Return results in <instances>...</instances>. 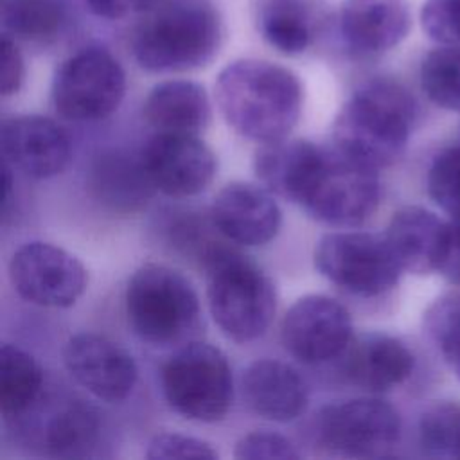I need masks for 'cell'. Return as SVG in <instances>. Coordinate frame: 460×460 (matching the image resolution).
<instances>
[{
  "instance_id": "cell-7",
  "label": "cell",
  "mask_w": 460,
  "mask_h": 460,
  "mask_svg": "<svg viewBox=\"0 0 460 460\" xmlns=\"http://www.w3.org/2000/svg\"><path fill=\"white\" fill-rule=\"evenodd\" d=\"M381 181L377 169L338 147L322 151L300 205L332 226H358L377 208Z\"/></svg>"
},
{
  "instance_id": "cell-10",
  "label": "cell",
  "mask_w": 460,
  "mask_h": 460,
  "mask_svg": "<svg viewBox=\"0 0 460 460\" xmlns=\"http://www.w3.org/2000/svg\"><path fill=\"white\" fill-rule=\"evenodd\" d=\"M314 435L323 447L338 455L381 456L397 444L401 417L383 399H349L320 410Z\"/></svg>"
},
{
  "instance_id": "cell-29",
  "label": "cell",
  "mask_w": 460,
  "mask_h": 460,
  "mask_svg": "<svg viewBox=\"0 0 460 460\" xmlns=\"http://www.w3.org/2000/svg\"><path fill=\"white\" fill-rule=\"evenodd\" d=\"M422 449L438 458H460V404L438 402L419 420Z\"/></svg>"
},
{
  "instance_id": "cell-33",
  "label": "cell",
  "mask_w": 460,
  "mask_h": 460,
  "mask_svg": "<svg viewBox=\"0 0 460 460\" xmlns=\"http://www.w3.org/2000/svg\"><path fill=\"white\" fill-rule=\"evenodd\" d=\"M234 456L239 460H298L300 453L296 451L295 444L279 435L268 431H255L244 435L234 449Z\"/></svg>"
},
{
  "instance_id": "cell-8",
  "label": "cell",
  "mask_w": 460,
  "mask_h": 460,
  "mask_svg": "<svg viewBox=\"0 0 460 460\" xmlns=\"http://www.w3.org/2000/svg\"><path fill=\"white\" fill-rule=\"evenodd\" d=\"M314 266L332 284L358 296H377L397 286L402 268L385 234L332 232L314 250Z\"/></svg>"
},
{
  "instance_id": "cell-31",
  "label": "cell",
  "mask_w": 460,
  "mask_h": 460,
  "mask_svg": "<svg viewBox=\"0 0 460 460\" xmlns=\"http://www.w3.org/2000/svg\"><path fill=\"white\" fill-rule=\"evenodd\" d=\"M428 192L453 223H460V144L435 155L428 169Z\"/></svg>"
},
{
  "instance_id": "cell-21",
  "label": "cell",
  "mask_w": 460,
  "mask_h": 460,
  "mask_svg": "<svg viewBox=\"0 0 460 460\" xmlns=\"http://www.w3.org/2000/svg\"><path fill=\"white\" fill-rule=\"evenodd\" d=\"M241 385L248 408L268 420H295L307 406L305 381L291 365L279 359L253 361L244 370Z\"/></svg>"
},
{
  "instance_id": "cell-26",
  "label": "cell",
  "mask_w": 460,
  "mask_h": 460,
  "mask_svg": "<svg viewBox=\"0 0 460 460\" xmlns=\"http://www.w3.org/2000/svg\"><path fill=\"white\" fill-rule=\"evenodd\" d=\"M68 22L63 0H2L4 34L43 43L59 36Z\"/></svg>"
},
{
  "instance_id": "cell-25",
  "label": "cell",
  "mask_w": 460,
  "mask_h": 460,
  "mask_svg": "<svg viewBox=\"0 0 460 460\" xmlns=\"http://www.w3.org/2000/svg\"><path fill=\"white\" fill-rule=\"evenodd\" d=\"M43 376L36 359L16 345L0 349V411L5 419L22 417L41 395Z\"/></svg>"
},
{
  "instance_id": "cell-35",
  "label": "cell",
  "mask_w": 460,
  "mask_h": 460,
  "mask_svg": "<svg viewBox=\"0 0 460 460\" xmlns=\"http://www.w3.org/2000/svg\"><path fill=\"white\" fill-rule=\"evenodd\" d=\"M23 83V58L14 40L7 34L2 36V79L0 92L4 97L13 95Z\"/></svg>"
},
{
  "instance_id": "cell-9",
  "label": "cell",
  "mask_w": 460,
  "mask_h": 460,
  "mask_svg": "<svg viewBox=\"0 0 460 460\" xmlns=\"http://www.w3.org/2000/svg\"><path fill=\"white\" fill-rule=\"evenodd\" d=\"M126 75L120 63L101 47H88L65 59L52 79L56 111L77 122L111 115L122 102Z\"/></svg>"
},
{
  "instance_id": "cell-11",
  "label": "cell",
  "mask_w": 460,
  "mask_h": 460,
  "mask_svg": "<svg viewBox=\"0 0 460 460\" xmlns=\"http://www.w3.org/2000/svg\"><path fill=\"white\" fill-rule=\"evenodd\" d=\"M14 291L40 307H70L83 295L88 275L81 261L50 243L32 241L20 246L9 262Z\"/></svg>"
},
{
  "instance_id": "cell-34",
  "label": "cell",
  "mask_w": 460,
  "mask_h": 460,
  "mask_svg": "<svg viewBox=\"0 0 460 460\" xmlns=\"http://www.w3.org/2000/svg\"><path fill=\"white\" fill-rule=\"evenodd\" d=\"M147 458L172 460V458H217L212 446L201 438L181 433H160L153 437L147 446Z\"/></svg>"
},
{
  "instance_id": "cell-13",
  "label": "cell",
  "mask_w": 460,
  "mask_h": 460,
  "mask_svg": "<svg viewBox=\"0 0 460 460\" xmlns=\"http://www.w3.org/2000/svg\"><path fill=\"white\" fill-rule=\"evenodd\" d=\"M142 162L155 189L167 196H194L216 174L214 153L189 133L158 131L142 149Z\"/></svg>"
},
{
  "instance_id": "cell-23",
  "label": "cell",
  "mask_w": 460,
  "mask_h": 460,
  "mask_svg": "<svg viewBox=\"0 0 460 460\" xmlns=\"http://www.w3.org/2000/svg\"><path fill=\"white\" fill-rule=\"evenodd\" d=\"M93 196L113 212L137 210L151 194L153 183L146 172L142 155L133 156L120 149L101 153L90 171Z\"/></svg>"
},
{
  "instance_id": "cell-20",
  "label": "cell",
  "mask_w": 460,
  "mask_h": 460,
  "mask_svg": "<svg viewBox=\"0 0 460 460\" xmlns=\"http://www.w3.org/2000/svg\"><path fill=\"white\" fill-rule=\"evenodd\" d=\"M23 415H29V433L36 446L56 456L86 449L99 429L93 408L75 397H63L43 406L38 399Z\"/></svg>"
},
{
  "instance_id": "cell-28",
  "label": "cell",
  "mask_w": 460,
  "mask_h": 460,
  "mask_svg": "<svg viewBox=\"0 0 460 460\" xmlns=\"http://www.w3.org/2000/svg\"><path fill=\"white\" fill-rule=\"evenodd\" d=\"M420 86L438 108L460 111V47L442 45L426 54L420 65Z\"/></svg>"
},
{
  "instance_id": "cell-12",
  "label": "cell",
  "mask_w": 460,
  "mask_h": 460,
  "mask_svg": "<svg viewBox=\"0 0 460 460\" xmlns=\"http://www.w3.org/2000/svg\"><path fill=\"white\" fill-rule=\"evenodd\" d=\"M280 331L286 350L307 365L341 358L352 341L349 311L325 295L298 298L286 313Z\"/></svg>"
},
{
  "instance_id": "cell-27",
  "label": "cell",
  "mask_w": 460,
  "mask_h": 460,
  "mask_svg": "<svg viewBox=\"0 0 460 460\" xmlns=\"http://www.w3.org/2000/svg\"><path fill=\"white\" fill-rule=\"evenodd\" d=\"M259 31L284 54H300L313 40L311 14L300 0H268L259 14Z\"/></svg>"
},
{
  "instance_id": "cell-6",
  "label": "cell",
  "mask_w": 460,
  "mask_h": 460,
  "mask_svg": "<svg viewBox=\"0 0 460 460\" xmlns=\"http://www.w3.org/2000/svg\"><path fill=\"white\" fill-rule=\"evenodd\" d=\"M167 404L196 422L221 420L232 404V370L226 356L201 341L185 343L162 368Z\"/></svg>"
},
{
  "instance_id": "cell-36",
  "label": "cell",
  "mask_w": 460,
  "mask_h": 460,
  "mask_svg": "<svg viewBox=\"0 0 460 460\" xmlns=\"http://www.w3.org/2000/svg\"><path fill=\"white\" fill-rule=\"evenodd\" d=\"M156 0H86L88 9L106 20H120L147 11Z\"/></svg>"
},
{
  "instance_id": "cell-5",
  "label": "cell",
  "mask_w": 460,
  "mask_h": 460,
  "mask_svg": "<svg viewBox=\"0 0 460 460\" xmlns=\"http://www.w3.org/2000/svg\"><path fill=\"white\" fill-rule=\"evenodd\" d=\"M124 302L131 329L153 347L180 345L199 327L198 295L169 266H140L128 282Z\"/></svg>"
},
{
  "instance_id": "cell-24",
  "label": "cell",
  "mask_w": 460,
  "mask_h": 460,
  "mask_svg": "<svg viewBox=\"0 0 460 460\" xmlns=\"http://www.w3.org/2000/svg\"><path fill=\"white\" fill-rule=\"evenodd\" d=\"M144 115L158 131L196 135L210 120V102L203 86L194 81H165L149 92Z\"/></svg>"
},
{
  "instance_id": "cell-19",
  "label": "cell",
  "mask_w": 460,
  "mask_h": 460,
  "mask_svg": "<svg viewBox=\"0 0 460 460\" xmlns=\"http://www.w3.org/2000/svg\"><path fill=\"white\" fill-rule=\"evenodd\" d=\"M345 377L368 392H386L402 385L415 368V356L399 338L365 334L352 338L341 354Z\"/></svg>"
},
{
  "instance_id": "cell-3",
  "label": "cell",
  "mask_w": 460,
  "mask_h": 460,
  "mask_svg": "<svg viewBox=\"0 0 460 460\" xmlns=\"http://www.w3.org/2000/svg\"><path fill=\"white\" fill-rule=\"evenodd\" d=\"M223 40L219 13L201 0L153 4L135 25L131 50L149 72H185L205 66Z\"/></svg>"
},
{
  "instance_id": "cell-14",
  "label": "cell",
  "mask_w": 460,
  "mask_h": 460,
  "mask_svg": "<svg viewBox=\"0 0 460 460\" xmlns=\"http://www.w3.org/2000/svg\"><path fill=\"white\" fill-rule=\"evenodd\" d=\"M63 363L77 385L106 402L131 395L138 370L131 354L106 336L81 332L63 347Z\"/></svg>"
},
{
  "instance_id": "cell-16",
  "label": "cell",
  "mask_w": 460,
  "mask_h": 460,
  "mask_svg": "<svg viewBox=\"0 0 460 460\" xmlns=\"http://www.w3.org/2000/svg\"><path fill=\"white\" fill-rule=\"evenodd\" d=\"M5 164L25 176L43 180L59 174L70 160V140L50 119L20 115L2 124Z\"/></svg>"
},
{
  "instance_id": "cell-18",
  "label": "cell",
  "mask_w": 460,
  "mask_h": 460,
  "mask_svg": "<svg viewBox=\"0 0 460 460\" xmlns=\"http://www.w3.org/2000/svg\"><path fill=\"white\" fill-rule=\"evenodd\" d=\"M411 27L406 0H345L338 29L356 56H377L397 47Z\"/></svg>"
},
{
  "instance_id": "cell-22",
  "label": "cell",
  "mask_w": 460,
  "mask_h": 460,
  "mask_svg": "<svg viewBox=\"0 0 460 460\" xmlns=\"http://www.w3.org/2000/svg\"><path fill=\"white\" fill-rule=\"evenodd\" d=\"M323 147L302 138L264 142L253 156V171L261 183L293 203L302 201Z\"/></svg>"
},
{
  "instance_id": "cell-1",
  "label": "cell",
  "mask_w": 460,
  "mask_h": 460,
  "mask_svg": "<svg viewBox=\"0 0 460 460\" xmlns=\"http://www.w3.org/2000/svg\"><path fill=\"white\" fill-rule=\"evenodd\" d=\"M214 92L226 124L262 144L288 137L302 113L300 79L264 59H237L226 65Z\"/></svg>"
},
{
  "instance_id": "cell-15",
  "label": "cell",
  "mask_w": 460,
  "mask_h": 460,
  "mask_svg": "<svg viewBox=\"0 0 460 460\" xmlns=\"http://www.w3.org/2000/svg\"><path fill=\"white\" fill-rule=\"evenodd\" d=\"M210 221L228 241L261 246L279 234L282 212L270 190L246 181H232L214 198Z\"/></svg>"
},
{
  "instance_id": "cell-32",
  "label": "cell",
  "mask_w": 460,
  "mask_h": 460,
  "mask_svg": "<svg viewBox=\"0 0 460 460\" xmlns=\"http://www.w3.org/2000/svg\"><path fill=\"white\" fill-rule=\"evenodd\" d=\"M420 23L433 41L460 47V0H426Z\"/></svg>"
},
{
  "instance_id": "cell-17",
  "label": "cell",
  "mask_w": 460,
  "mask_h": 460,
  "mask_svg": "<svg viewBox=\"0 0 460 460\" xmlns=\"http://www.w3.org/2000/svg\"><path fill=\"white\" fill-rule=\"evenodd\" d=\"M385 237L402 271L428 275L440 271L451 243V223L422 207L399 208Z\"/></svg>"
},
{
  "instance_id": "cell-30",
  "label": "cell",
  "mask_w": 460,
  "mask_h": 460,
  "mask_svg": "<svg viewBox=\"0 0 460 460\" xmlns=\"http://www.w3.org/2000/svg\"><path fill=\"white\" fill-rule=\"evenodd\" d=\"M424 325L444 361L460 381V295L451 293L435 300L424 314Z\"/></svg>"
},
{
  "instance_id": "cell-4",
  "label": "cell",
  "mask_w": 460,
  "mask_h": 460,
  "mask_svg": "<svg viewBox=\"0 0 460 460\" xmlns=\"http://www.w3.org/2000/svg\"><path fill=\"white\" fill-rule=\"evenodd\" d=\"M207 296L214 322L237 343L261 338L275 314L270 277L244 255L216 248L205 261Z\"/></svg>"
},
{
  "instance_id": "cell-2",
  "label": "cell",
  "mask_w": 460,
  "mask_h": 460,
  "mask_svg": "<svg viewBox=\"0 0 460 460\" xmlns=\"http://www.w3.org/2000/svg\"><path fill=\"white\" fill-rule=\"evenodd\" d=\"M415 115V99L401 83L370 79L341 106L332 126L334 147L376 169L386 167L402 155Z\"/></svg>"
}]
</instances>
